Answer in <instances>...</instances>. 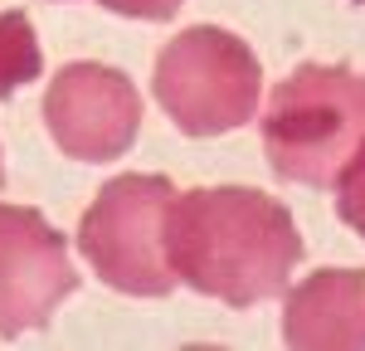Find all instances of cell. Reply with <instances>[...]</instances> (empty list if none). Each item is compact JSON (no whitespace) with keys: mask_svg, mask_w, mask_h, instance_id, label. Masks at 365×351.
<instances>
[{"mask_svg":"<svg viewBox=\"0 0 365 351\" xmlns=\"http://www.w3.org/2000/svg\"><path fill=\"white\" fill-rule=\"evenodd\" d=\"M166 259L185 288L229 307H253L287 292L292 268L302 263V234L268 190H185L166 215Z\"/></svg>","mask_w":365,"mask_h":351,"instance_id":"obj_1","label":"cell"},{"mask_svg":"<svg viewBox=\"0 0 365 351\" xmlns=\"http://www.w3.org/2000/svg\"><path fill=\"white\" fill-rule=\"evenodd\" d=\"M336 215L365 239V142H361V151L351 156V166H346L341 180H336Z\"/></svg>","mask_w":365,"mask_h":351,"instance_id":"obj_9","label":"cell"},{"mask_svg":"<svg viewBox=\"0 0 365 351\" xmlns=\"http://www.w3.org/2000/svg\"><path fill=\"white\" fill-rule=\"evenodd\" d=\"M73 288L78 273L68 263V239L39 210L0 200V337L44 327Z\"/></svg>","mask_w":365,"mask_h":351,"instance_id":"obj_6","label":"cell"},{"mask_svg":"<svg viewBox=\"0 0 365 351\" xmlns=\"http://www.w3.org/2000/svg\"><path fill=\"white\" fill-rule=\"evenodd\" d=\"M113 15H132V20H170L185 0H98Z\"/></svg>","mask_w":365,"mask_h":351,"instance_id":"obj_10","label":"cell"},{"mask_svg":"<svg viewBox=\"0 0 365 351\" xmlns=\"http://www.w3.org/2000/svg\"><path fill=\"white\" fill-rule=\"evenodd\" d=\"M151 93L185 137H225L258 113L263 63L239 34L195 25L161 44Z\"/></svg>","mask_w":365,"mask_h":351,"instance_id":"obj_3","label":"cell"},{"mask_svg":"<svg viewBox=\"0 0 365 351\" xmlns=\"http://www.w3.org/2000/svg\"><path fill=\"white\" fill-rule=\"evenodd\" d=\"M44 127L73 161H117L141 132L137 83L113 63H68L44 88Z\"/></svg>","mask_w":365,"mask_h":351,"instance_id":"obj_5","label":"cell"},{"mask_svg":"<svg viewBox=\"0 0 365 351\" xmlns=\"http://www.w3.org/2000/svg\"><path fill=\"white\" fill-rule=\"evenodd\" d=\"M0 185H5V166H0Z\"/></svg>","mask_w":365,"mask_h":351,"instance_id":"obj_11","label":"cell"},{"mask_svg":"<svg viewBox=\"0 0 365 351\" xmlns=\"http://www.w3.org/2000/svg\"><path fill=\"white\" fill-rule=\"evenodd\" d=\"M282 342L297 351L365 347V268H317L287 292Z\"/></svg>","mask_w":365,"mask_h":351,"instance_id":"obj_7","label":"cell"},{"mask_svg":"<svg viewBox=\"0 0 365 351\" xmlns=\"http://www.w3.org/2000/svg\"><path fill=\"white\" fill-rule=\"evenodd\" d=\"M365 142V73L346 63H297L268 98L263 156L282 180L336 185Z\"/></svg>","mask_w":365,"mask_h":351,"instance_id":"obj_2","label":"cell"},{"mask_svg":"<svg viewBox=\"0 0 365 351\" xmlns=\"http://www.w3.org/2000/svg\"><path fill=\"white\" fill-rule=\"evenodd\" d=\"M180 190L166 176H113L78 220L93 273L132 297H166L180 278L166 259V215Z\"/></svg>","mask_w":365,"mask_h":351,"instance_id":"obj_4","label":"cell"},{"mask_svg":"<svg viewBox=\"0 0 365 351\" xmlns=\"http://www.w3.org/2000/svg\"><path fill=\"white\" fill-rule=\"evenodd\" d=\"M44 73V54L25 10H0V98H15V88L34 83Z\"/></svg>","mask_w":365,"mask_h":351,"instance_id":"obj_8","label":"cell"}]
</instances>
